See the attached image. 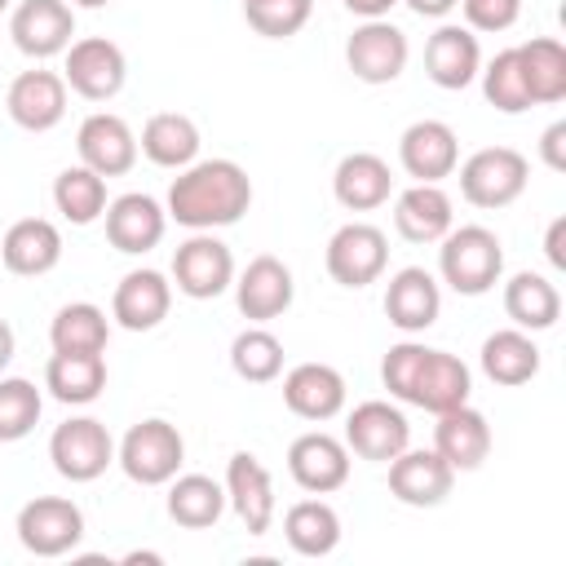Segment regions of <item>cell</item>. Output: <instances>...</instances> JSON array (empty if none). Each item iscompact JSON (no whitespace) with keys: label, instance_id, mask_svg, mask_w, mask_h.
Listing matches in <instances>:
<instances>
[{"label":"cell","instance_id":"43","mask_svg":"<svg viewBox=\"0 0 566 566\" xmlns=\"http://www.w3.org/2000/svg\"><path fill=\"white\" fill-rule=\"evenodd\" d=\"M424 349H429V345H416V340L389 345V354H385V363H380V380H385V389H389L398 402H411V385H416V371H420V363H424Z\"/></svg>","mask_w":566,"mask_h":566},{"label":"cell","instance_id":"31","mask_svg":"<svg viewBox=\"0 0 566 566\" xmlns=\"http://www.w3.org/2000/svg\"><path fill=\"white\" fill-rule=\"evenodd\" d=\"M482 371H486V380H495L504 389L526 385L539 376V345L522 327H500L482 340Z\"/></svg>","mask_w":566,"mask_h":566},{"label":"cell","instance_id":"4","mask_svg":"<svg viewBox=\"0 0 566 566\" xmlns=\"http://www.w3.org/2000/svg\"><path fill=\"white\" fill-rule=\"evenodd\" d=\"M455 168H460V195L473 208H509L531 181V164L513 146H482Z\"/></svg>","mask_w":566,"mask_h":566},{"label":"cell","instance_id":"16","mask_svg":"<svg viewBox=\"0 0 566 566\" xmlns=\"http://www.w3.org/2000/svg\"><path fill=\"white\" fill-rule=\"evenodd\" d=\"M226 504L234 509V517L243 522L248 535H265L274 522V482L270 469L252 455V451H234L226 464Z\"/></svg>","mask_w":566,"mask_h":566},{"label":"cell","instance_id":"29","mask_svg":"<svg viewBox=\"0 0 566 566\" xmlns=\"http://www.w3.org/2000/svg\"><path fill=\"white\" fill-rule=\"evenodd\" d=\"M469 389H473V376L455 354L424 349V363H420L416 385H411V407H424V411L442 416V411L469 402Z\"/></svg>","mask_w":566,"mask_h":566},{"label":"cell","instance_id":"1","mask_svg":"<svg viewBox=\"0 0 566 566\" xmlns=\"http://www.w3.org/2000/svg\"><path fill=\"white\" fill-rule=\"evenodd\" d=\"M252 208V177L234 159H195L168 186V217L186 230L234 226Z\"/></svg>","mask_w":566,"mask_h":566},{"label":"cell","instance_id":"44","mask_svg":"<svg viewBox=\"0 0 566 566\" xmlns=\"http://www.w3.org/2000/svg\"><path fill=\"white\" fill-rule=\"evenodd\" d=\"M469 31H509L522 18V0H460Z\"/></svg>","mask_w":566,"mask_h":566},{"label":"cell","instance_id":"41","mask_svg":"<svg viewBox=\"0 0 566 566\" xmlns=\"http://www.w3.org/2000/svg\"><path fill=\"white\" fill-rule=\"evenodd\" d=\"M478 75H482V93L495 111H504V115L531 111V97H526V84H522V71H517V49H500L486 62V71H478Z\"/></svg>","mask_w":566,"mask_h":566},{"label":"cell","instance_id":"8","mask_svg":"<svg viewBox=\"0 0 566 566\" xmlns=\"http://www.w3.org/2000/svg\"><path fill=\"white\" fill-rule=\"evenodd\" d=\"M327 274L340 287H367L389 265V239L371 221H349L327 239Z\"/></svg>","mask_w":566,"mask_h":566},{"label":"cell","instance_id":"24","mask_svg":"<svg viewBox=\"0 0 566 566\" xmlns=\"http://www.w3.org/2000/svg\"><path fill=\"white\" fill-rule=\"evenodd\" d=\"M0 261L9 274L40 279L62 261V230L49 217H22L0 239Z\"/></svg>","mask_w":566,"mask_h":566},{"label":"cell","instance_id":"3","mask_svg":"<svg viewBox=\"0 0 566 566\" xmlns=\"http://www.w3.org/2000/svg\"><path fill=\"white\" fill-rule=\"evenodd\" d=\"M115 460H119V469H124L128 482H137V486H164V482L177 478V469L186 460V442H181L177 424L150 416V420H137L124 433V442L115 447Z\"/></svg>","mask_w":566,"mask_h":566},{"label":"cell","instance_id":"34","mask_svg":"<svg viewBox=\"0 0 566 566\" xmlns=\"http://www.w3.org/2000/svg\"><path fill=\"white\" fill-rule=\"evenodd\" d=\"M226 513V486L208 473H177L168 482V517L186 531H208Z\"/></svg>","mask_w":566,"mask_h":566},{"label":"cell","instance_id":"26","mask_svg":"<svg viewBox=\"0 0 566 566\" xmlns=\"http://www.w3.org/2000/svg\"><path fill=\"white\" fill-rule=\"evenodd\" d=\"M433 451H438L455 473L478 469V464L491 455V424H486V416H482L478 407H469V402L442 411L438 424H433Z\"/></svg>","mask_w":566,"mask_h":566},{"label":"cell","instance_id":"51","mask_svg":"<svg viewBox=\"0 0 566 566\" xmlns=\"http://www.w3.org/2000/svg\"><path fill=\"white\" fill-rule=\"evenodd\" d=\"M71 4H80V9H102V4H111V0H71Z\"/></svg>","mask_w":566,"mask_h":566},{"label":"cell","instance_id":"28","mask_svg":"<svg viewBox=\"0 0 566 566\" xmlns=\"http://www.w3.org/2000/svg\"><path fill=\"white\" fill-rule=\"evenodd\" d=\"M394 226L407 243H438L451 226H455V212H451V195L438 186V181H416L411 190L398 195L394 203Z\"/></svg>","mask_w":566,"mask_h":566},{"label":"cell","instance_id":"23","mask_svg":"<svg viewBox=\"0 0 566 566\" xmlns=\"http://www.w3.org/2000/svg\"><path fill=\"white\" fill-rule=\"evenodd\" d=\"M283 402L301 420H332L345 411V376L332 363H301L283 376Z\"/></svg>","mask_w":566,"mask_h":566},{"label":"cell","instance_id":"49","mask_svg":"<svg viewBox=\"0 0 566 566\" xmlns=\"http://www.w3.org/2000/svg\"><path fill=\"white\" fill-rule=\"evenodd\" d=\"M13 345H18V340H13V327L0 318V371H4V367H9V358H13Z\"/></svg>","mask_w":566,"mask_h":566},{"label":"cell","instance_id":"22","mask_svg":"<svg viewBox=\"0 0 566 566\" xmlns=\"http://www.w3.org/2000/svg\"><path fill=\"white\" fill-rule=\"evenodd\" d=\"M9 115L27 133H49L66 115V80L57 71H22L4 97Z\"/></svg>","mask_w":566,"mask_h":566},{"label":"cell","instance_id":"32","mask_svg":"<svg viewBox=\"0 0 566 566\" xmlns=\"http://www.w3.org/2000/svg\"><path fill=\"white\" fill-rule=\"evenodd\" d=\"M504 314L513 318V327L522 332H548L562 318V292L535 274V270H517L504 283Z\"/></svg>","mask_w":566,"mask_h":566},{"label":"cell","instance_id":"13","mask_svg":"<svg viewBox=\"0 0 566 566\" xmlns=\"http://www.w3.org/2000/svg\"><path fill=\"white\" fill-rule=\"evenodd\" d=\"M345 447L363 460H376V464H389L402 447H411V424L407 416L394 407V402H358L345 420Z\"/></svg>","mask_w":566,"mask_h":566},{"label":"cell","instance_id":"36","mask_svg":"<svg viewBox=\"0 0 566 566\" xmlns=\"http://www.w3.org/2000/svg\"><path fill=\"white\" fill-rule=\"evenodd\" d=\"M44 389L66 407H84L102 398L106 389V358L102 354H53L44 367Z\"/></svg>","mask_w":566,"mask_h":566},{"label":"cell","instance_id":"45","mask_svg":"<svg viewBox=\"0 0 566 566\" xmlns=\"http://www.w3.org/2000/svg\"><path fill=\"white\" fill-rule=\"evenodd\" d=\"M539 159L553 168V172H566V119L548 124L544 137H539Z\"/></svg>","mask_w":566,"mask_h":566},{"label":"cell","instance_id":"9","mask_svg":"<svg viewBox=\"0 0 566 566\" xmlns=\"http://www.w3.org/2000/svg\"><path fill=\"white\" fill-rule=\"evenodd\" d=\"M172 283L190 301H212L234 283V256L212 230H195L172 252Z\"/></svg>","mask_w":566,"mask_h":566},{"label":"cell","instance_id":"5","mask_svg":"<svg viewBox=\"0 0 566 566\" xmlns=\"http://www.w3.org/2000/svg\"><path fill=\"white\" fill-rule=\"evenodd\" d=\"M18 544L35 557H62L75 553V544L84 539V513L75 500L66 495H35L18 509Z\"/></svg>","mask_w":566,"mask_h":566},{"label":"cell","instance_id":"48","mask_svg":"<svg viewBox=\"0 0 566 566\" xmlns=\"http://www.w3.org/2000/svg\"><path fill=\"white\" fill-rule=\"evenodd\" d=\"M455 4H460V0H407V9H411L416 18H447Z\"/></svg>","mask_w":566,"mask_h":566},{"label":"cell","instance_id":"30","mask_svg":"<svg viewBox=\"0 0 566 566\" xmlns=\"http://www.w3.org/2000/svg\"><path fill=\"white\" fill-rule=\"evenodd\" d=\"M517 71L531 106H553L566 97V49L553 35H535L517 44Z\"/></svg>","mask_w":566,"mask_h":566},{"label":"cell","instance_id":"18","mask_svg":"<svg viewBox=\"0 0 566 566\" xmlns=\"http://www.w3.org/2000/svg\"><path fill=\"white\" fill-rule=\"evenodd\" d=\"M398 164L416 181H442V177H451L455 164H460L455 128L442 124V119H416V124H407L402 137H398Z\"/></svg>","mask_w":566,"mask_h":566},{"label":"cell","instance_id":"33","mask_svg":"<svg viewBox=\"0 0 566 566\" xmlns=\"http://www.w3.org/2000/svg\"><path fill=\"white\" fill-rule=\"evenodd\" d=\"M137 150H142L155 168H186V164L199 159V128H195L190 115L159 111V115L146 119Z\"/></svg>","mask_w":566,"mask_h":566},{"label":"cell","instance_id":"2","mask_svg":"<svg viewBox=\"0 0 566 566\" xmlns=\"http://www.w3.org/2000/svg\"><path fill=\"white\" fill-rule=\"evenodd\" d=\"M438 274L451 292L460 296H482L500 283L504 274V248L495 239V230L486 226H451L442 239H438Z\"/></svg>","mask_w":566,"mask_h":566},{"label":"cell","instance_id":"7","mask_svg":"<svg viewBox=\"0 0 566 566\" xmlns=\"http://www.w3.org/2000/svg\"><path fill=\"white\" fill-rule=\"evenodd\" d=\"M62 80H66V88L80 93L84 102H111V97L124 88V80H128L124 49H119L115 40H106V35L71 40Z\"/></svg>","mask_w":566,"mask_h":566},{"label":"cell","instance_id":"47","mask_svg":"<svg viewBox=\"0 0 566 566\" xmlns=\"http://www.w3.org/2000/svg\"><path fill=\"white\" fill-rule=\"evenodd\" d=\"M394 4H398V0H345V9H349V13H358L363 22H367V18H385Z\"/></svg>","mask_w":566,"mask_h":566},{"label":"cell","instance_id":"35","mask_svg":"<svg viewBox=\"0 0 566 566\" xmlns=\"http://www.w3.org/2000/svg\"><path fill=\"white\" fill-rule=\"evenodd\" d=\"M283 539L301 557H327L340 544V513L327 500H296L283 513Z\"/></svg>","mask_w":566,"mask_h":566},{"label":"cell","instance_id":"25","mask_svg":"<svg viewBox=\"0 0 566 566\" xmlns=\"http://www.w3.org/2000/svg\"><path fill=\"white\" fill-rule=\"evenodd\" d=\"M424 71H429V80L438 88H451V93L455 88H469L478 80V71H482L478 35L469 27H455V22L438 27L429 35V44H424Z\"/></svg>","mask_w":566,"mask_h":566},{"label":"cell","instance_id":"11","mask_svg":"<svg viewBox=\"0 0 566 566\" xmlns=\"http://www.w3.org/2000/svg\"><path fill=\"white\" fill-rule=\"evenodd\" d=\"M455 469L433 447H402L389 460V495L407 509H433L451 495Z\"/></svg>","mask_w":566,"mask_h":566},{"label":"cell","instance_id":"21","mask_svg":"<svg viewBox=\"0 0 566 566\" xmlns=\"http://www.w3.org/2000/svg\"><path fill=\"white\" fill-rule=\"evenodd\" d=\"M438 314H442V287H438V279L424 265H407V270H398L389 279V287H385V318L398 332L416 336V332L433 327Z\"/></svg>","mask_w":566,"mask_h":566},{"label":"cell","instance_id":"19","mask_svg":"<svg viewBox=\"0 0 566 566\" xmlns=\"http://www.w3.org/2000/svg\"><path fill=\"white\" fill-rule=\"evenodd\" d=\"M106 239L115 252H128V256H142L150 248H159L164 230H168V212L159 208V199L142 195V190H128L119 199L106 203Z\"/></svg>","mask_w":566,"mask_h":566},{"label":"cell","instance_id":"50","mask_svg":"<svg viewBox=\"0 0 566 566\" xmlns=\"http://www.w3.org/2000/svg\"><path fill=\"white\" fill-rule=\"evenodd\" d=\"M124 562L133 566V562H164V557L159 553H124Z\"/></svg>","mask_w":566,"mask_h":566},{"label":"cell","instance_id":"10","mask_svg":"<svg viewBox=\"0 0 566 566\" xmlns=\"http://www.w3.org/2000/svg\"><path fill=\"white\" fill-rule=\"evenodd\" d=\"M407 57H411L407 35L389 18H367L363 27H354L345 44V62L363 84H394L407 71Z\"/></svg>","mask_w":566,"mask_h":566},{"label":"cell","instance_id":"6","mask_svg":"<svg viewBox=\"0 0 566 566\" xmlns=\"http://www.w3.org/2000/svg\"><path fill=\"white\" fill-rule=\"evenodd\" d=\"M49 460L66 482H97L115 464L111 429L93 416H71L49 438Z\"/></svg>","mask_w":566,"mask_h":566},{"label":"cell","instance_id":"12","mask_svg":"<svg viewBox=\"0 0 566 566\" xmlns=\"http://www.w3.org/2000/svg\"><path fill=\"white\" fill-rule=\"evenodd\" d=\"M287 473L301 491L332 495L349 482V447L323 429H310L287 447Z\"/></svg>","mask_w":566,"mask_h":566},{"label":"cell","instance_id":"46","mask_svg":"<svg viewBox=\"0 0 566 566\" xmlns=\"http://www.w3.org/2000/svg\"><path fill=\"white\" fill-rule=\"evenodd\" d=\"M544 256H548L553 270H566V217H557V221L548 226V234H544Z\"/></svg>","mask_w":566,"mask_h":566},{"label":"cell","instance_id":"42","mask_svg":"<svg viewBox=\"0 0 566 566\" xmlns=\"http://www.w3.org/2000/svg\"><path fill=\"white\" fill-rule=\"evenodd\" d=\"M314 13V0H243V18L256 35L265 40H287L296 35Z\"/></svg>","mask_w":566,"mask_h":566},{"label":"cell","instance_id":"15","mask_svg":"<svg viewBox=\"0 0 566 566\" xmlns=\"http://www.w3.org/2000/svg\"><path fill=\"white\" fill-rule=\"evenodd\" d=\"M292 296H296L292 270H287L279 256H270V252L252 256V261L243 265V274L234 279V305H239V314H243L248 323H270V318L287 314Z\"/></svg>","mask_w":566,"mask_h":566},{"label":"cell","instance_id":"14","mask_svg":"<svg viewBox=\"0 0 566 566\" xmlns=\"http://www.w3.org/2000/svg\"><path fill=\"white\" fill-rule=\"evenodd\" d=\"M9 35L27 57L44 62V57H57L71 49L75 13L66 0H22L9 18Z\"/></svg>","mask_w":566,"mask_h":566},{"label":"cell","instance_id":"52","mask_svg":"<svg viewBox=\"0 0 566 566\" xmlns=\"http://www.w3.org/2000/svg\"><path fill=\"white\" fill-rule=\"evenodd\" d=\"M4 9H9V0H0V13H4Z\"/></svg>","mask_w":566,"mask_h":566},{"label":"cell","instance_id":"27","mask_svg":"<svg viewBox=\"0 0 566 566\" xmlns=\"http://www.w3.org/2000/svg\"><path fill=\"white\" fill-rule=\"evenodd\" d=\"M389 190H394V172L380 155L371 150H354L336 164L332 172V195L340 208L349 212H376L380 203H389Z\"/></svg>","mask_w":566,"mask_h":566},{"label":"cell","instance_id":"40","mask_svg":"<svg viewBox=\"0 0 566 566\" xmlns=\"http://www.w3.org/2000/svg\"><path fill=\"white\" fill-rule=\"evenodd\" d=\"M44 398L27 376H4L0 380V442H18L40 424Z\"/></svg>","mask_w":566,"mask_h":566},{"label":"cell","instance_id":"39","mask_svg":"<svg viewBox=\"0 0 566 566\" xmlns=\"http://www.w3.org/2000/svg\"><path fill=\"white\" fill-rule=\"evenodd\" d=\"M230 367L239 380L248 385H265L283 371V340L265 327H243L234 340H230Z\"/></svg>","mask_w":566,"mask_h":566},{"label":"cell","instance_id":"37","mask_svg":"<svg viewBox=\"0 0 566 566\" xmlns=\"http://www.w3.org/2000/svg\"><path fill=\"white\" fill-rule=\"evenodd\" d=\"M106 340H111V323L106 310H97L93 301H71L49 323L53 354H106Z\"/></svg>","mask_w":566,"mask_h":566},{"label":"cell","instance_id":"38","mask_svg":"<svg viewBox=\"0 0 566 566\" xmlns=\"http://www.w3.org/2000/svg\"><path fill=\"white\" fill-rule=\"evenodd\" d=\"M53 203L71 226H93L106 212V177H97L84 164L62 168L53 181Z\"/></svg>","mask_w":566,"mask_h":566},{"label":"cell","instance_id":"17","mask_svg":"<svg viewBox=\"0 0 566 566\" xmlns=\"http://www.w3.org/2000/svg\"><path fill=\"white\" fill-rule=\"evenodd\" d=\"M75 150H80V164L93 168L97 177H124L133 164H137V137L128 128V119L111 115V111H97L80 124L75 133Z\"/></svg>","mask_w":566,"mask_h":566},{"label":"cell","instance_id":"20","mask_svg":"<svg viewBox=\"0 0 566 566\" xmlns=\"http://www.w3.org/2000/svg\"><path fill=\"white\" fill-rule=\"evenodd\" d=\"M168 310H172V283L159 270H128L115 283L111 318L124 332H150V327H159L168 318Z\"/></svg>","mask_w":566,"mask_h":566}]
</instances>
